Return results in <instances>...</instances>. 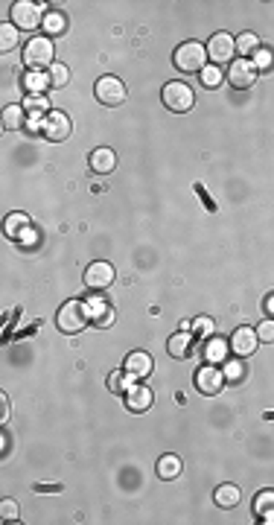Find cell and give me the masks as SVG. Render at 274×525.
<instances>
[{"mask_svg":"<svg viewBox=\"0 0 274 525\" xmlns=\"http://www.w3.org/2000/svg\"><path fill=\"white\" fill-rule=\"evenodd\" d=\"M166 350H169V356L173 359H190V353H193V336L187 330H178L173 338L166 341Z\"/></svg>","mask_w":274,"mask_h":525,"instance_id":"obj_16","label":"cell"},{"mask_svg":"<svg viewBox=\"0 0 274 525\" xmlns=\"http://www.w3.org/2000/svg\"><path fill=\"white\" fill-rule=\"evenodd\" d=\"M239 496L242 493H239L237 484H222V488H216V493H213L219 508H237L239 505Z\"/></svg>","mask_w":274,"mask_h":525,"instance_id":"obj_20","label":"cell"},{"mask_svg":"<svg viewBox=\"0 0 274 525\" xmlns=\"http://www.w3.org/2000/svg\"><path fill=\"white\" fill-rule=\"evenodd\" d=\"M53 41L50 38H32V41L23 47V64L32 70H41V68H53Z\"/></svg>","mask_w":274,"mask_h":525,"instance_id":"obj_5","label":"cell"},{"mask_svg":"<svg viewBox=\"0 0 274 525\" xmlns=\"http://www.w3.org/2000/svg\"><path fill=\"white\" fill-rule=\"evenodd\" d=\"M245 376V368H242V359H233L225 365V379L228 383H239V379Z\"/></svg>","mask_w":274,"mask_h":525,"instance_id":"obj_35","label":"cell"},{"mask_svg":"<svg viewBox=\"0 0 274 525\" xmlns=\"http://www.w3.org/2000/svg\"><path fill=\"white\" fill-rule=\"evenodd\" d=\"M70 117L64 114V111H47V117H44V123H41V135L47 137V140H53V143H59V140H68L70 137Z\"/></svg>","mask_w":274,"mask_h":525,"instance_id":"obj_9","label":"cell"},{"mask_svg":"<svg viewBox=\"0 0 274 525\" xmlns=\"http://www.w3.org/2000/svg\"><path fill=\"white\" fill-rule=\"evenodd\" d=\"M0 519H3V522H18V519H21V508H18V502H12V499H3V502H0Z\"/></svg>","mask_w":274,"mask_h":525,"instance_id":"obj_30","label":"cell"},{"mask_svg":"<svg viewBox=\"0 0 274 525\" xmlns=\"http://www.w3.org/2000/svg\"><path fill=\"white\" fill-rule=\"evenodd\" d=\"M266 312L274 318V295H268V298H266Z\"/></svg>","mask_w":274,"mask_h":525,"instance_id":"obj_38","label":"cell"},{"mask_svg":"<svg viewBox=\"0 0 274 525\" xmlns=\"http://www.w3.org/2000/svg\"><path fill=\"white\" fill-rule=\"evenodd\" d=\"M88 164H90V169H94V173H99V175H108L111 169L117 166V155H114L111 149H106V146H99V149L90 152Z\"/></svg>","mask_w":274,"mask_h":525,"instance_id":"obj_17","label":"cell"},{"mask_svg":"<svg viewBox=\"0 0 274 525\" xmlns=\"http://www.w3.org/2000/svg\"><path fill=\"white\" fill-rule=\"evenodd\" d=\"M123 371H128L135 379H146L152 374V356H149V353H143V350H132L126 356Z\"/></svg>","mask_w":274,"mask_h":525,"instance_id":"obj_14","label":"cell"},{"mask_svg":"<svg viewBox=\"0 0 274 525\" xmlns=\"http://www.w3.org/2000/svg\"><path fill=\"white\" fill-rule=\"evenodd\" d=\"M27 123V108L23 105H6L3 108V128L6 131H15Z\"/></svg>","mask_w":274,"mask_h":525,"instance_id":"obj_21","label":"cell"},{"mask_svg":"<svg viewBox=\"0 0 274 525\" xmlns=\"http://www.w3.org/2000/svg\"><path fill=\"white\" fill-rule=\"evenodd\" d=\"M251 61L257 64V70H268L271 64H274V52L266 50V47H260V50L254 52V59H251Z\"/></svg>","mask_w":274,"mask_h":525,"instance_id":"obj_34","label":"cell"},{"mask_svg":"<svg viewBox=\"0 0 274 525\" xmlns=\"http://www.w3.org/2000/svg\"><path fill=\"white\" fill-rule=\"evenodd\" d=\"M94 94H97V99L102 105H120L126 99V85L117 76H99Z\"/></svg>","mask_w":274,"mask_h":525,"instance_id":"obj_11","label":"cell"},{"mask_svg":"<svg viewBox=\"0 0 274 525\" xmlns=\"http://www.w3.org/2000/svg\"><path fill=\"white\" fill-rule=\"evenodd\" d=\"M18 26L15 23H3L0 26V52H9V50H15L18 47Z\"/></svg>","mask_w":274,"mask_h":525,"instance_id":"obj_24","label":"cell"},{"mask_svg":"<svg viewBox=\"0 0 274 525\" xmlns=\"http://www.w3.org/2000/svg\"><path fill=\"white\" fill-rule=\"evenodd\" d=\"M88 321H90V318H88V307L82 304V300H68V304H61V309H59V315H56L59 330L68 333V336L82 333Z\"/></svg>","mask_w":274,"mask_h":525,"instance_id":"obj_2","label":"cell"},{"mask_svg":"<svg viewBox=\"0 0 274 525\" xmlns=\"http://www.w3.org/2000/svg\"><path fill=\"white\" fill-rule=\"evenodd\" d=\"M181 467H184V464H181V458L178 455H161L158 458V479H175L178 476V472H181Z\"/></svg>","mask_w":274,"mask_h":525,"instance_id":"obj_23","label":"cell"},{"mask_svg":"<svg viewBox=\"0 0 274 525\" xmlns=\"http://www.w3.org/2000/svg\"><path fill=\"white\" fill-rule=\"evenodd\" d=\"M204 356L211 359V365H216V362H228V345L225 341H219L216 336H211V338H204Z\"/></svg>","mask_w":274,"mask_h":525,"instance_id":"obj_19","label":"cell"},{"mask_svg":"<svg viewBox=\"0 0 274 525\" xmlns=\"http://www.w3.org/2000/svg\"><path fill=\"white\" fill-rule=\"evenodd\" d=\"M257 345H260V336H257V330H251V327H239V330H233V336L228 341V347H231V353L237 359L254 356Z\"/></svg>","mask_w":274,"mask_h":525,"instance_id":"obj_10","label":"cell"},{"mask_svg":"<svg viewBox=\"0 0 274 525\" xmlns=\"http://www.w3.org/2000/svg\"><path fill=\"white\" fill-rule=\"evenodd\" d=\"M85 289H94V292H102V289H108L114 283V266L106 260H97L90 262V266L85 269Z\"/></svg>","mask_w":274,"mask_h":525,"instance_id":"obj_8","label":"cell"},{"mask_svg":"<svg viewBox=\"0 0 274 525\" xmlns=\"http://www.w3.org/2000/svg\"><path fill=\"white\" fill-rule=\"evenodd\" d=\"M23 88L30 90V94H44L50 85V73H41V70H30L27 76H23Z\"/></svg>","mask_w":274,"mask_h":525,"instance_id":"obj_22","label":"cell"},{"mask_svg":"<svg viewBox=\"0 0 274 525\" xmlns=\"http://www.w3.org/2000/svg\"><path fill=\"white\" fill-rule=\"evenodd\" d=\"M173 61L181 73H202L207 68V47L199 41H187L175 50Z\"/></svg>","mask_w":274,"mask_h":525,"instance_id":"obj_1","label":"cell"},{"mask_svg":"<svg viewBox=\"0 0 274 525\" xmlns=\"http://www.w3.org/2000/svg\"><path fill=\"white\" fill-rule=\"evenodd\" d=\"M44 15L47 12L38 3H32V0H18V3H12V23H15L21 32L38 30V26L44 23Z\"/></svg>","mask_w":274,"mask_h":525,"instance_id":"obj_4","label":"cell"},{"mask_svg":"<svg viewBox=\"0 0 274 525\" xmlns=\"http://www.w3.org/2000/svg\"><path fill=\"white\" fill-rule=\"evenodd\" d=\"M27 225H30V219L23 216V213H12L9 222H6V233H9V236H18Z\"/></svg>","mask_w":274,"mask_h":525,"instance_id":"obj_33","label":"cell"},{"mask_svg":"<svg viewBox=\"0 0 274 525\" xmlns=\"http://www.w3.org/2000/svg\"><path fill=\"white\" fill-rule=\"evenodd\" d=\"M257 336H260V341H274V321L268 318V321H263L257 327Z\"/></svg>","mask_w":274,"mask_h":525,"instance_id":"obj_36","label":"cell"},{"mask_svg":"<svg viewBox=\"0 0 274 525\" xmlns=\"http://www.w3.org/2000/svg\"><path fill=\"white\" fill-rule=\"evenodd\" d=\"M85 307H88V318H90V324H97V327H111V324H114V309H111L108 300L90 298Z\"/></svg>","mask_w":274,"mask_h":525,"instance_id":"obj_13","label":"cell"},{"mask_svg":"<svg viewBox=\"0 0 274 525\" xmlns=\"http://www.w3.org/2000/svg\"><path fill=\"white\" fill-rule=\"evenodd\" d=\"M254 514L260 522H274V490H263L254 502Z\"/></svg>","mask_w":274,"mask_h":525,"instance_id":"obj_18","label":"cell"},{"mask_svg":"<svg viewBox=\"0 0 274 525\" xmlns=\"http://www.w3.org/2000/svg\"><path fill=\"white\" fill-rule=\"evenodd\" d=\"M70 82V70L64 68V64H53V68H50V85L53 88H64Z\"/></svg>","mask_w":274,"mask_h":525,"instance_id":"obj_29","label":"cell"},{"mask_svg":"<svg viewBox=\"0 0 274 525\" xmlns=\"http://www.w3.org/2000/svg\"><path fill=\"white\" fill-rule=\"evenodd\" d=\"M161 99L169 111H175V114H187L193 108V102H195V94H193V88L187 82H166L164 90H161Z\"/></svg>","mask_w":274,"mask_h":525,"instance_id":"obj_3","label":"cell"},{"mask_svg":"<svg viewBox=\"0 0 274 525\" xmlns=\"http://www.w3.org/2000/svg\"><path fill=\"white\" fill-rule=\"evenodd\" d=\"M199 79H202V85H204V88H219V85H222V70L216 68V64H207Z\"/></svg>","mask_w":274,"mask_h":525,"instance_id":"obj_31","label":"cell"},{"mask_svg":"<svg viewBox=\"0 0 274 525\" xmlns=\"http://www.w3.org/2000/svg\"><path fill=\"white\" fill-rule=\"evenodd\" d=\"M257 64L251 59H233L231 68H228V85L237 88V90H248L257 82Z\"/></svg>","mask_w":274,"mask_h":525,"instance_id":"obj_6","label":"cell"},{"mask_svg":"<svg viewBox=\"0 0 274 525\" xmlns=\"http://www.w3.org/2000/svg\"><path fill=\"white\" fill-rule=\"evenodd\" d=\"M23 108L32 111L35 117H41V111H47V108H50V102L44 99V94H30V97H27V102H23Z\"/></svg>","mask_w":274,"mask_h":525,"instance_id":"obj_32","label":"cell"},{"mask_svg":"<svg viewBox=\"0 0 274 525\" xmlns=\"http://www.w3.org/2000/svg\"><path fill=\"white\" fill-rule=\"evenodd\" d=\"M225 371H219L216 365H204L195 371V388H199L204 397H213V394H219L222 388H225Z\"/></svg>","mask_w":274,"mask_h":525,"instance_id":"obj_7","label":"cell"},{"mask_svg":"<svg viewBox=\"0 0 274 525\" xmlns=\"http://www.w3.org/2000/svg\"><path fill=\"white\" fill-rule=\"evenodd\" d=\"M257 50H260V38L254 32H242L237 38V52H242V59H254Z\"/></svg>","mask_w":274,"mask_h":525,"instance_id":"obj_25","label":"cell"},{"mask_svg":"<svg viewBox=\"0 0 274 525\" xmlns=\"http://www.w3.org/2000/svg\"><path fill=\"white\" fill-rule=\"evenodd\" d=\"M152 405V391L146 388V385H140V383H135L132 388L126 391V409L128 412H135V414H140V412H146Z\"/></svg>","mask_w":274,"mask_h":525,"instance_id":"obj_15","label":"cell"},{"mask_svg":"<svg viewBox=\"0 0 274 525\" xmlns=\"http://www.w3.org/2000/svg\"><path fill=\"white\" fill-rule=\"evenodd\" d=\"M233 52H237V38H231L228 32L211 35V41H207V59H213L216 64H225L233 59Z\"/></svg>","mask_w":274,"mask_h":525,"instance_id":"obj_12","label":"cell"},{"mask_svg":"<svg viewBox=\"0 0 274 525\" xmlns=\"http://www.w3.org/2000/svg\"><path fill=\"white\" fill-rule=\"evenodd\" d=\"M6 420H9V397L0 394V423H6Z\"/></svg>","mask_w":274,"mask_h":525,"instance_id":"obj_37","label":"cell"},{"mask_svg":"<svg viewBox=\"0 0 274 525\" xmlns=\"http://www.w3.org/2000/svg\"><path fill=\"white\" fill-rule=\"evenodd\" d=\"M64 26H68V21H64L61 12H47L44 15V23H41V30L47 35H61L64 32Z\"/></svg>","mask_w":274,"mask_h":525,"instance_id":"obj_26","label":"cell"},{"mask_svg":"<svg viewBox=\"0 0 274 525\" xmlns=\"http://www.w3.org/2000/svg\"><path fill=\"white\" fill-rule=\"evenodd\" d=\"M190 330H193L195 336H202V338H211V336L216 333V321L211 318V315H202V318H195V321H193Z\"/></svg>","mask_w":274,"mask_h":525,"instance_id":"obj_28","label":"cell"},{"mask_svg":"<svg viewBox=\"0 0 274 525\" xmlns=\"http://www.w3.org/2000/svg\"><path fill=\"white\" fill-rule=\"evenodd\" d=\"M132 385H135V376L128 374V371H114V374L108 376V388H111V391H123V394H126Z\"/></svg>","mask_w":274,"mask_h":525,"instance_id":"obj_27","label":"cell"}]
</instances>
